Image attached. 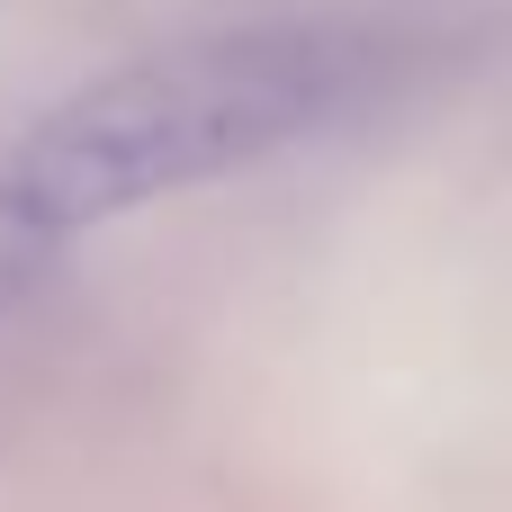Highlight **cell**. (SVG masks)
<instances>
[{
    "mask_svg": "<svg viewBox=\"0 0 512 512\" xmlns=\"http://www.w3.org/2000/svg\"><path fill=\"white\" fill-rule=\"evenodd\" d=\"M360 27H216L135 54L0 144V288L45 270L108 216L252 171L378 90Z\"/></svg>",
    "mask_w": 512,
    "mask_h": 512,
    "instance_id": "obj_1",
    "label": "cell"
}]
</instances>
